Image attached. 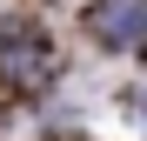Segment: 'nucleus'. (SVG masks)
<instances>
[{
    "mask_svg": "<svg viewBox=\"0 0 147 141\" xmlns=\"http://www.w3.org/2000/svg\"><path fill=\"white\" fill-rule=\"evenodd\" d=\"M94 27H100L107 40H134V27H140V7H134V0H107V7L94 14Z\"/></svg>",
    "mask_w": 147,
    "mask_h": 141,
    "instance_id": "f257e3e1",
    "label": "nucleus"
}]
</instances>
